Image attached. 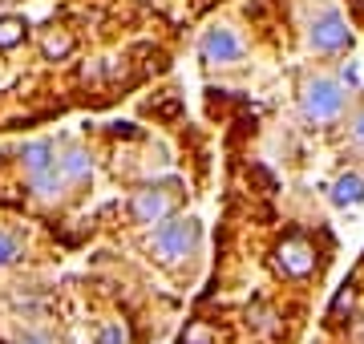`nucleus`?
Here are the masks:
<instances>
[{"mask_svg":"<svg viewBox=\"0 0 364 344\" xmlns=\"http://www.w3.org/2000/svg\"><path fill=\"white\" fill-rule=\"evenodd\" d=\"M198 219H162V227L154 231V255L162 264H178L198 247Z\"/></svg>","mask_w":364,"mask_h":344,"instance_id":"f257e3e1","label":"nucleus"},{"mask_svg":"<svg viewBox=\"0 0 364 344\" xmlns=\"http://www.w3.org/2000/svg\"><path fill=\"white\" fill-rule=\"evenodd\" d=\"M344 102H348V93L332 77H316L304 85V118L308 122H332L344 109Z\"/></svg>","mask_w":364,"mask_h":344,"instance_id":"f03ea898","label":"nucleus"},{"mask_svg":"<svg viewBox=\"0 0 364 344\" xmlns=\"http://www.w3.org/2000/svg\"><path fill=\"white\" fill-rule=\"evenodd\" d=\"M312 49H320V53H340V49H348L352 45V33L348 25H344V16L336 13V9H324V13L312 21Z\"/></svg>","mask_w":364,"mask_h":344,"instance_id":"7ed1b4c3","label":"nucleus"},{"mask_svg":"<svg viewBox=\"0 0 364 344\" xmlns=\"http://www.w3.org/2000/svg\"><path fill=\"white\" fill-rule=\"evenodd\" d=\"M198 49H203V57L210 65H235L243 57V45H239V37L231 28H207L203 41H198Z\"/></svg>","mask_w":364,"mask_h":344,"instance_id":"20e7f679","label":"nucleus"},{"mask_svg":"<svg viewBox=\"0 0 364 344\" xmlns=\"http://www.w3.org/2000/svg\"><path fill=\"white\" fill-rule=\"evenodd\" d=\"M170 203H174V190H162V186H150V190H138V195H134V219H138V223H162V219H166L170 215Z\"/></svg>","mask_w":364,"mask_h":344,"instance_id":"39448f33","label":"nucleus"},{"mask_svg":"<svg viewBox=\"0 0 364 344\" xmlns=\"http://www.w3.org/2000/svg\"><path fill=\"white\" fill-rule=\"evenodd\" d=\"M279 267H284L287 276H312L316 272V252L312 247H308V243H304V239H287L284 247H279Z\"/></svg>","mask_w":364,"mask_h":344,"instance_id":"423d86ee","label":"nucleus"},{"mask_svg":"<svg viewBox=\"0 0 364 344\" xmlns=\"http://www.w3.org/2000/svg\"><path fill=\"white\" fill-rule=\"evenodd\" d=\"M332 203H336V207H356V203H364V178L360 174H340L336 183H332Z\"/></svg>","mask_w":364,"mask_h":344,"instance_id":"0eeeda50","label":"nucleus"},{"mask_svg":"<svg viewBox=\"0 0 364 344\" xmlns=\"http://www.w3.org/2000/svg\"><path fill=\"white\" fill-rule=\"evenodd\" d=\"M21 158H25V171L28 174H41V171H53L57 158H53V142H28L21 150Z\"/></svg>","mask_w":364,"mask_h":344,"instance_id":"6e6552de","label":"nucleus"},{"mask_svg":"<svg viewBox=\"0 0 364 344\" xmlns=\"http://www.w3.org/2000/svg\"><path fill=\"white\" fill-rule=\"evenodd\" d=\"M28 178H33V190H37L41 199H57L61 186H65V178L57 174V166H53V171H41V174H28Z\"/></svg>","mask_w":364,"mask_h":344,"instance_id":"1a4fd4ad","label":"nucleus"},{"mask_svg":"<svg viewBox=\"0 0 364 344\" xmlns=\"http://www.w3.org/2000/svg\"><path fill=\"white\" fill-rule=\"evenodd\" d=\"M90 174V154L85 150H69L61 158V178H85Z\"/></svg>","mask_w":364,"mask_h":344,"instance_id":"9d476101","label":"nucleus"},{"mask_svg":"<svg viewBox=\"0 0 364 344\" xmlns=\"http://www.w3.org/2000/svg\"><path fill=\"white\" fill-rule=\"evenodd\" d=\"M21 259V243H16V235H9V231H0V267H9Z\"/></svg>","mask_w":364,"mask_h":344,"instance_id":"9b49d317","label":"nucleus"},{"mask_svg":"<svg viewBox=\"0 0 364 344\" xmlns=\"http://www.w3.org/2000/svg\"><path fill=\"white\" fill-rule=\"evenodd\" d=\"M21 37H25V25H21V21H0V49L16 45Z\"/></svg>","mask_w":364,"mask_h":344,"instance_id":"f8f14e48","label":"nucleus"},{"mask_svg":"<svg viewBox=\"0 0 364 344\" xmlns=\"http://www.w3.org/2000/svg\"><path fill=\"white\" fill-rule=\"evenodd\" d=\"M97 344H130V336H126L122 324H105V328L97 332Z\"/></svg>","mask_w":364,"mask_h":344,"instance_id":"ddd939ff","label":"nucleus"},{"mask_svg":"<svg viewBox=\"0 0 364 344\" xmlns=\"http://www.w3.org/2000/svg\"><path fill=\"white\" fill-rule=\"evenodd\" d=\"M45 53H49V57L69 53V37H45Z\"/></svg>","mask_w":364,"mask_h":344,"instance_id":"4468645a","label":"nucleus"},{"mask_svg":"<svg viewBox=\"0 0 364 344\" xmlns=\"http://www.w3.org/2000/svg\"><path fill=\"white\" fill-rule=\"evenodd\" d=\"M210 340V332L203 328V324H195V328L186 332V336H182V344H207Z\"/></svg>","mask_w":364,"mask_h":344,"instance_id":"2eb2a0df","label":"nucleus"},{"mask_svg":"<svg viewBox=\"0 0 364 344\" xmlns=\"http://www.w3.org/2000/svg\"><path fill=\"white\" fill-rule=\"evenodd\" d=\"M21 344H53V336H45V332H25Z\"/></svg>","mask_w":364,"mask_h":344,"instance_id":"dca6fc26","label":"nucleus"},{"mask_svg":"<svg viewBox=\"0 0 364 344\" xmlns=\"http://www.w3.org/2000/svg\"><path fill=\"white\" fill-rule=\"evenodd\" d=\"M352 138H356V142L364 146V109H360V118L352 122Z\"/></svg>","mask_w":364,"mask_h":344,"instance_id":"f3484780","label":"nucleus"}]
</instances>
